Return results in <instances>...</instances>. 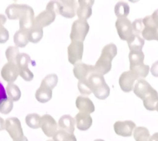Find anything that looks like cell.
Listing matches in <instances>:
<instances>
[{
  "label": "cell",
  "mask_w": 158,
  "mask_h": 141,
  "mask_svg": "<svg viewBox=\"0 0 158 141\" xmlns=\"http://www.w3.org/2000/svg\"><path fill=\"white\" fill-rule=\"evenodd\" d=\"M133 92L143 100V106L147 110H156L158 103V92L144 79H139L133 87Z\"/></svg>",
  "instance_id": "cell-1"
},
{
  "label": "cell",
  "mask_w": 158,
  "mask_h": 141,
  "mask_svg": "<svg viewBox=\"0 0 158 141\" xmlns=\"http://www.w3.org/2000/svg\"><path fill=\"white\" fill-rule=\"evenodd\" d=\"M117 54V48L114 44H109L103 48L101 56L94 66L96 73L104 75L112 68V60Z\"/></svg>",
  "instance_id": "cell-2"
},
{
  "label": "cell",
  "mask_w": 158,
  "mask_h": 141,
  "mask_svg": "<svg viewBox=\"0 0 158 141\" xmlns=\"http://www.w3.org/2000/svg\"><path fill=\"white\" fill-rule=\"evenodd\" d=\"M88 83L92 93L99 99H105L110 94V89L106 84L103 75L95 72L89 77Z\"/></svg>",
  "instance_id": "cell-3"
},
{
  "label": "cell",
  "mask_w": 158,
  "mask_h": 141,
  "mask_svg": "<svg viewBox=\"0 0 158 141\" xmlns=\"http://www.w3.org/2000/svg\"><path fill=\"white\" fill-rule=\"evenodd\" d=\"M57 13H59V2L51 1L47 5L46 10L34 18V23L43 28L54 22Z\"/></svg>",
  "instance_id": "cell-4"
},
{
  "label": "cell",
  "mask_w": 158,
  "mask_h": 141,
  "mask_svg": "<svg viewBox=\"0 0 158 141\" xmlns=\"http://www.w3.org/2000/svg\"><path fill=\"white\" fill-rule=\"evenodd\" d=\"M89 26L86 20L77 19L74 21V23L72 24L71 35H70L71 41L83 43L89 33Z\"/></svg>",
  "instance_id": "cell-5"
},
{
  "label": "cell",
  "mask_w": 158,
  "mask_h": 141,
  "mask_svg": "<svg viewBox=\"0 0 158 141\" xmlns=\"http://www.w3.org/2000/svg\"><path fill=\"white\" fill-rule=\"evenodd\" d=\"M5 129L13 141H19L25 136L23 135V130L21 126L20 121L16 117L9 118L6 120Z\"/></svg>",
  "instance_id": "cell-6"
},
{
  "label": "cell",
  "mask_w": 158,
  "mask_h": 141,
  "mask_svg": "<svg viewBox=\"0 0 158 141\" xmlns=\"http://www.w3.org/2000/svg\"><path fill=\"white\" fill-rule=\"evenodd\" d=\"M144 28L142 32L143 38L147 40L158 41V24L152 19L151 16H146L143 19Z\"/></svg>",
  "instance_id": "cell-7"
},
{
  "label": "cell",
  "mask_w": 158,
  "mask_h": 141,
  "mask_svg": "<svg viewBox=\"0 0 158 141\" xmlns=\"http://www.w3.org/2000/svg\"><path fill=\"white\" fill-rule=\"evenodd\" d=\"M118 34L123 40H130L133 36L132 23L127 18H120L118 19L115 22Z\"/></svg>",
  "instance_id": "cell-8"
},
{
  "label": "cell",
  "mask_w": 158,
  "mask_h": 141,
  "mask_svg": "<svg viewBox=\"0 0 158 141\" xmlns=\"http://www.w3.org/2000/svg\"><path fill=\"white\" fill-rule=\"evenodd\" d=\"M84 45L81 42H71L68 48V60L71 64L80 63L82 59Z\"/></svg>",
  "instance_id": "cell-9"
},
{
  "label": "cell",
  "mask_w": 158,
  "mask_h": 141,
  "mask_svg": "<svg viewBox=\"0 0 158 141\" xmlns=\"http://www.w3.org/2000/svg\"><path fill=\"white\" fill-rule=\"evenodd\" d=\"M73 72L75 78H77L79 81H88L89 77L95 73V68L92 65L80 62L74 65Z\"/></svg>",
  "instance_id": "cell-10"
},
{
  "label": "cell",
  "mask_w": 158,
  "mask_h": 141,
  "mask_svg": "<svg viewBox=\"0 0 158 141\" xmlns=\"http://www.w3.org/2000/svg\"><path fill=\"white\" fill-rule=\"evenodd\" d=\"M135 128H136V124L131 120L117 121L114 124L115 133L118 136L123 137L131 136Z\"/></svg>",
  "instance_id": "cell-11"
},
{
  "label": "cell",
  "mask_w": 158,
  "mask_h": 141,
  "mask_svg": "<svg viewBox=\"0 0 158 141\" xmlns=\"http://www.w3.org/2000/svg\"><path fill=\"white\" fill-rule=\"evenodd\" d=\"M40 128L42 129V131L48 137H53V136L57 131V122L52 116L48 114L44 115L40 118Z\"/></svg>",
  "instance_id": "cell-12"
},
{
  "label": "cell",
  "mask_w": 158,
  "mask_h": 141,
  "mask_svg": "<svg viewBox=\"0 0 158 141\" xmlns=\"http://www.w3.org/2000/svg\"><path fill=\"white\" fill-rule=\"evenodd\" d=\"M138 80L136 75L132 71H127L123 72L119 78V86L121 89L125 92H131L134 87V82Z\"/></svg>",
  "instance_id": "cell-13"
},
{
  "label": "cell",
  "mask_w": 158,
  "mask_h": 141,
  "mask_svg": "<svg viewBox=\"0 0 158 141\" xmlns=\"http://www.w3.org/2000/svg\"><path fill=\"white\" fill-rule=\"evenodd\" d=\"M19 75V68L16 64L7 63L2 67L1 71V75L6 81L12 83L17 78Z\"/></svg>",
  "instance_id": "cell-14"
},
{
  "label": "cell",
  "mask_w": 158,
  "mask_h": 141,
  "mask_svg": "<svg viewBox=\"0 0 158 141\" xmlns=\"http://www.w3.org/2000/svg\"><path fill=\"white\" fill-rule=\"evenodd\" d=\"M34 23V12L30 6H27L22 17L19 19V30L28 31Z\"/></svg>",
  "instance_id": "cell-15"
},
{
  "label": "cell",
  "mask_w": 158,
  "mask_h": 141,
  "mask_svg": "<svg viewBox=\"0 0 158 141\" xmlns=\"http://www.w3.org/2000/svg\"><path fill=\"white\" fill-rule=\"evenodd\" d=\"M59 2V14L66 18L75 16L77 2L75 1H60Z\"/></svg>",
  "instance_id": "cell-16"
},
{
  "label": "cell",
  "mask_w": 158,
  "mask_h": 141,
  "mask_svg": "<svg viewBox=\"0 0 158 141\" xmlns=\"http://www.w3.org/2000/svg\"><path fill=\"white\" fill-rule=\"evenodd\" d=\"M74 119H75L76 126L79 130L85 131L92 126V119L89 113L81 112L76 115Z\"/></svg>",
  "instance_id": "cell-17"
},
{
  "label": "cell",
  "mask_w": 158,
  "mask_h": 141,
  "mask_svg": "<svg viewBox=\"0 0 158 141\" xmlns=\"http://www.w3.org/2000/svg\"><path fill=\"white\" fill-rule=\"evenodd\" d=\"M79 6L76 10L79 19L86 20L91 16L92 13V6L94 4V1H79Z\"/></svg>",
  "instance_id": "cell-18"
},
{
  "label": "cell",
  "mask_w": 158,
  "mask_h": 141,
  "mask_svg": "<svg viewBox=\"0 0 158 141\" xmlns=\"http://www.w3.org/2000/svg\"><path fill=\"white\" fill-rule=\"evenodd\" d=\"M27 5H19V4H12L7 7L6 10L7 16L10 19H20L23 15Z\"/></svg>",
  "instance_id": "cell-19"
},
{
  "label": "cell",
  "mask_w": 158,
  "mask_h": 141,
  "mask_svg": "<svg viewBox=\"0 0 158 141\" xmlns=\"http://www.w3.org/2000/svg\"><path fill=\"white\" fill-rule=\"evenodd\" d=\"M76 106L82 113H92L95 111V106L92 100L85 96H78L76 100Z\"/></svg>",
  "instance_id": "cell-20"
},
{
  "label": "cell",
  "mask_w": 158,
  "mask_h": 141,
  "mask_svg": "<svg viewBox=\"0 0 158 141\" xmlns=\"http://www.w3.org/2000/svg\"><path fill=\"white\" fill-rule=\"evenodd\" d=\"M75 119L70 115H64L61 116L58 121V126L60 130H64L70 133H74Z\"/></svg>",
  "instance_id": "cell-21"
},
{
  "label": "cell",
  "mask_w": 158,
  "mask_h": 141,
  "mask_svg": "<svg viewBox=\"0 0 158 141\" xmlns=\"http://www.w3.org/2000/svg\"><path fill=\"white\" fill-rule=\"evenodd\" d=\"M29 41L33 44L38 43L43 37V28L33 23V25L30 30L27 31Z\"/></svg>",
  "instance_id": "cell-22"
},
{
  "label": "cell",
  "mask_w": 158,
  "mask_h": 141,
  "mask_svg": "<svg viewBox=\"0 0 158 141\" xmlns=\"http://www.w3.org/2000/svg\"><path fill=\"white\" fill-rule=\"evenodd\" d=\"M35 97L40 102H48L52 98V89L40 85V88L36 92Z\"/></svg>",
  "instance_id": "cell-23"
},
{
  "label": "cell",
  "mask_w": 158,
  "mask_h": 141,
  "mask_svg": "<svg viewBox=\"0 0 158 141\" xmlns=\"http://www.w3.org/2000/svg\"><path fill=\"white\" fill-rule=\"evenodd\" d=\"M129 59H130V68H135L143 64L144 61V54L142 51H130L129 54Z\"/></svg>",
  "instance_id": "cell-24"
},
{
  "label": "cell",
  "mask_w": 158,
  "mask_h": 141,
  "mask_svg": "<svg viewBox=\"0 0 158 141\" xmlns=\"http://www.w3.org/2000/svg\"><path fill=\"white\" fill-rule=\"evenodd\" d=\"M128 46L130 51H140L144 45V39L138 35H133L128 40Z\"/></svg>",
  "instance_id": "cell-25"
},
{
  "label": "cell",
  "mask_w": 158,
  "mask_h": 141,
  "mask_svg": "<svg viewBox=\"0 0 158 141\" xmlns=\"http://www.w3.org/2000/svg\"><path fill=\"white\" fill-rule=\"evenodd\" d=\"M133 136L136 141H150V134L148 129L139 126L133 130Z\"/></svg>",
  "instance_id": "cell-26"
},
{
  "label": "cell",
  "mask_w": 158,
  "mask_h": 141,
  "mask_svg": "<svg viewBox=\"0 0 158 141\" xmlns=\"http://www.w3.org/2000/svg\"><path fill=\"white\" fill-rule=\"evenodd\" d=\"M28 36H27V31L24 30H18L14 35V43L16 47L19 48H24L28 44Z\"/></svg>",
  "instance_id": "cell-27"
},
{
  "label": "cell",
  "mask_w": 158,
  "mask_h": 141,
  "mask_svg": "<svg viewBox=\"0 0 158 141\" xmlns=\"http://www.w3.org/2000/svg\"><path fill=\"white\" fill-rule=\"evenodd\" d=\"M6 94L9 96V98L13 102H16L19 100L21 97L20 89L17 85L13 83H9L6 87Z\"/></svg>",
  "instance_id": "cell-28"
},
{
  "label": "cell",
  "mask_w": 158,
  "mask_h": 141,
  "mask_svg": "<svg viewBox=\"0 0 158 141\" xmlns=\"http://www.w3.org/2000/svg\"><path fill=\"white\" fill-rule=\"evenodd\" d=\"M54 141H77L74 133H70L64 130H59L53 136Z\"/></svg>",
  "instance_id": "cell-29"
},
{
  "label": "cell",
  "mask_w": 158,
  "mask_h": 141,
  "mask_svg": "<svg viewBox=\"0 0 158 141\" xmlns=\"http://www.w3.org/2000/svg\"><path fill=\"white\" fill-rule=\"evenodd\" d=\"M115 13L118 19L126 18L130 13V6L127 2H118L115 6Z\"/></svg>",
  "instance_id": "cell-30"
},
{
  "label": "cell",
  "mask_w": 158,
  "mask_h": 141,
  "mask_svg": "<svg viewBox=\"0 0 158 141\" xmlns=\"http://www.w3.org/2000/svg\"><path fill=\"white\" fill-rule=\"evenodd\" d=\"M130 71L134 73L137 79H142V78H146L148 75L149 71H150V67L147 64H141L139 66L135 67V68H130Z\"/></svg>",
  "instance_id": "cell-31"
},
{
  "label": "cell",
  "mask_w": 158,
  "mask_h": 141,
  "mask_svg": "<svg viewBox=\"0 0 158 141\" xmlns=\"http://www.w3.org/2000/svg\"><path fill=\"white\" fill-rule=\"evenodd\" d=\"M40 116L36 113L27 115L26 117V122L29 127L32 129H38L40 127Z\"/></svg>",
  "instance_id": "cell-32"
},
{
  "label": "cell",
  "mask_w": 158,
  "mask_h": 141,
  "mask_svg": "<svg viewBox=\"0 0 158 141\" xmlns=\"http://www.w3.org/2000/svg\"><path fill=\"white\" fill-rule=\"evenodd\" d=\"M19 54V52L17 47H9L6 49V57L9 63L16 64V59H17Z\"/></svg>",
  "instance_id": "cell-33"
},
{
  "label": "cell",
  "mask_w": 158,
  "mask_h": 141,
  "mask_svg": "<svg viewBox=\"0 0 158 141\" xmlns=\"http://www.w3.org/2000/svg\"><path fill=\"white\" fill-rule=\"evenodd\" d=\"M57 81H58V78H57V75L52 74V75H47L42 81L41 85L53 90V89L57 85Z\"/></svg>",
  "instance_id": "cell-34"
},
{
  "label": "cell",
  "mask_w": 158,
  "mask_h": 141,
  "mask_svg": "<svg viewBox=\"0 0 158 141\" xmlns=\"http://www.w3.org/2000/svg\"><path fill=\"white\" fill-rule=\"evenodd\" d=\"M30 61V57L27 54H19L16 59V65L18 68H28V64Z\"/></svg>",
  "instance_id": "cell-35"
},
{
  "label": "cell",
  "mask_w": 158,
  "mask_h": 141,
  "mask_svg": "<svg viewBox=\"0 0 158 141\" xmlns=\"http://www.w3.org/2000/svg\"><path fill=\"white\" fill-rule=\"evenodd\" d=\"M13 102L10 98H7L0 104V113L2 114H9L13 110Z\"/></svg>",
  "instance_id": "cell-36"
},
{
  "label": "cell",
  "mask_w": 158,
  "mask_h": 141,
  "mask_svg": "<svg viewBox=\"0 0 158 141\" xmlns=\"http://www.w3.org/2000/svg\"><path fill=\"white\" fill-rule=\"evenodd\" d=\"M132 28H133V35H138L140 36L142 34V32L143 30L144 26L143 23V19H136L132 23Z\"/></svg>",
  "instance_id": "cell-37"
},
{
  "label": "cell",
  "mask_w": 158,
  "mask_h": 141,
  "mask_svg": "<svg viewBox=\"0 0 158 141\" xmlns=\"http://www.w3.org/2000/svg\"><path fill=\"white\" fill-rule=\"evenodd\" d=\"M19 75H20L25 81H30L33 80V74L32 73L31 71H30L28 68H20V69H19Z\"/></svg>",
  "instance_id": "cell-38"
},
{
  "label": "cell",
  "mask_w": 158,
  "mask_h": 141,
  "mask_svg": "<svg viewBox=\"0 0 158 141\" xmlns=\"http://www.w3.org/2000/svg\"><path fill=\"white\" fill-rule=\"evenodd\" d=\"M77 87H78V90L82 95H90L92 93V90L89 87L88 81H78Z\"/></svg>",
  "instance_id": "cell-39"
},
{
  "label": "cell",
  "mask_w": 158,
  "mask_h": 141,
  "mask_svg": "<svg viewBox=\"0 0 158 141\" xmlns=\"http://www.w3.org/2000/svg\"><path fill=\"white\" fill-rule=\"evenodd\" d=\"M9 32L5 27H0V44H4L9 40Z\"/></svg>",
  "instance_id": "cell-40"
},
{
  "label": "cell",
  "mask_w": 158,
  "mask_h": 141,
  "mask_svg": "<svg viewBox=\"0 0 158 141\" xmlns=\"http://www.w3.org/2000/svg\"><path fill=\"white\" fill-rule=\"evenodd\" d=\"M6 98H7L6 91L3 85L0 82V104H1L3 101H5Z\"/></svg>",
  "instance_id": "cell-41"
},
{
  "label": "cell",
  "mask_w": 158,
  "mask_h": 141,
  "mask_svg": "<svg viewBox=\"0 0 158 141\" xmlns=\"http://www.w3.org/2000/svg\"><path fill=\"white\" fill-rule=\"evenodd\" d=\"M151 74L154 77H158V60L153 64L151 68H150Z\"/></svg>",
  "instance_id": "cell-42"
},
{
  "label": "cell",
  "mask_w": 158,
  "mask_h": 141,
  "mask_svg": "<svg viewBox=\"0 0 158 141\" xmlns=\"http://www.w3.org/2000/svg\"><path fill=\"white\" fill-rule=\"evenodd\" d=\"M151 17L152 19H153V20L156 23L158 24V10H155V11L153 12V14L151 15Z\"/></svg>",
  "instance_id": "cell-43"
},
{
  "label": "cell",
  "mask_w": 158,
  "mask_h": 141,
  "mask_svg": "<svg viewBox=\"0 0 158 141\" xmlns=\"http://www.w3.org/2000/svg\"><path fill=\"white\" fill-rule=\"evenodd\" d=\"M6 22V17L4 15L0 14V27H2Z\"/></svg>",
  "instance_id": "cell-44"
},
{
  "label": "cell",
  "mask_w": 158,
  "mask_h": 141,
  "mask_svg": "<svg viewBox=\"0 0 158 141\" xmlns=\"http://www.w3.org/2000/svg\"><path fill=\"white\" fill-rule=\"evenodd\" d=\"M150 141H158V133H155L154 134L150 136Z\"/></svg>",
  "instance_id": "cell-45"
},
{
  "label": "cell",
  "mask_w": 158,
  "mask_h": 141,
  "mask_svg": "<svg viewBox=\"0 0 158 141\" xmlns=\"http://www.w3.org/2000/svg\"><path fill=\"white\" fill-rule=\"evenodd\" d=\"M5 129V121L2 118L0 117V131Z\"/></svg>",
  "instance_id": "cell-46"
},
{
  "label": "cell",
  "mask_w": 158,
  "mask_h": 141,
  "mask_svg": "<svg viewBox=\"0 0 158 141\" xmlns=\"http://www.w3.org/2000/svg\"><path fill=\"white\" fill-rule=\"evenodd\" d=\"M19 141H28V139H27V138L26 137V136H24V138H23L22 139H20V140Z\"/></svg>",
  "instance_id": "cell-47"
},
{
  "label": "cell",
  "mask_w": 158,
  "mask_h": 141,
  "mask_svg": "<svg viewBox=\"0 0 158 141\" xmlns=\"http://www.w3.org/2000/svg\"><path fill=\"white\" fill-rule=\"evenodd\" d=\"M95 141H105L104 139H95Z\"/></svg>",
  "instance_id": "cell-48"
},
{
  "label": "cell",
  "mask_w": 158,
  "mask_h": 141,
  "mask_svg": "<svg viewBox=\"0 0 158 141\" xmlns=\"http://www.w3.org/2000/svg\"><path fill=\"white\" fill-rule=\"evenodd\" d=\"M156 111L158 112V103H157V104H156Z\"/></svg>",
  "instance_id": "cell-49"
},
{
  "label": "cell",
  "mask_w": 158,
  "mask_h": 141,
  "mask_svg": "<svg viewBox=\"0 0 158 141\" xmlns=\"http://www.w3.org/2000/svg\"><path fill=\"white\" fill-rule=\"evenodd\" d=\"M47 141H54V140H53V139H48V140H47Z\"/></svg>",
  "instance_id": "cell-50"
}]
</instances>
